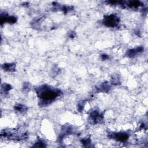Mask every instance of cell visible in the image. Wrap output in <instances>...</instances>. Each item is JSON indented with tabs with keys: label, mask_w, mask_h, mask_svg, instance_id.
Here are the masks:
<instances>
[{
	"label": "cell",
	"mask_w": 148,
	"mask_h": 148,
	"mask_svg": "<svg viewBox=\"0 0 148 148\" xmlns=\"http://www.w3.org/2000/svg\"><path fill=\"white\" fill-rule=\"evenodd\" d=\"M39 94L43 102H48L56 98L59 92L45 87L44 88H42V90H40Z\"/></svg>",
	"instance_id": "1"
},
{
	"label": "cell",
	"mask_w": 148,
	"mask_h": 148,
	"mask_svg": "<svg viewBox=\"0 0 148 148\" xmlns=\"http://www.w3.org/2000/svg\"><path fill=\"white\" fill-rule=\"evenodd\" d=\"M119 21V19L118 18V17H117V16L114 14H112V15L106 16L104 18L103 24L106 26L114 27L118 24Z\"/></svg>",
	"instance_id": "2"
},
{
	"label": "cell",
	"mask_w": 148,
	"mask_h": 148,
	"mask_svg": "<svg viewBox=\"0 0 148 148\" xmlns=\"http://www.w3.org/2000/svg\"><path fill=\"white\" fill-rule=\"evenodd\" d=\"M113 138L120 142H125L128 139V135L125 133H118L114 134Z\"/></svg>",
	"instance_id": "3"
},
{
	"label": "cell",
	"mask_w": 148,
	"mask_h": 148,
	"mask_svg": "<svg viewBox=\"0 0 148 148\" xmlns=\"http://www.w3.org/2000/svg\"><path fill=\"white\" fill-rule=\"evenodd\" d=\"M14 68V65H11V64H5L4 65V69L5 70H8V71H11L12 69H13Z\"/></svg>",
	"instance_id": "4"
}]
</instances>
